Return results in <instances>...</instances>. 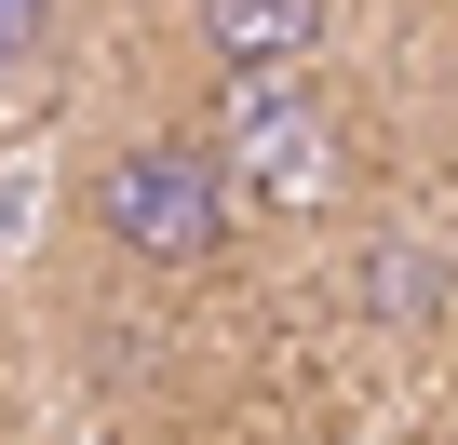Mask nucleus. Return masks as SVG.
<instances>
[{
    "mask_svg": "<svg viewBox=\"0 0 458 445\" xmlns=\"http://www.w3.org/2000/svg\"><path fill=\"white\" fill-rule=\"evenodd\" d=\"M81 216H95V244L135 257V270H202V257L229 244V216H243V189H229L216 135L175 122V135H122V149H95Z\"/></svg>",
    "mask_w": 458,
    "mask_h": 445,
    "instance_id": "f257e3e1",
    "label": "nucleus"
},
{
    "mask_svg": "<svg viewBox=\"0 0 458 445\" xmlns=\"http://www.w3.org/2000/svg\"><path fill=\"white\" fill-rule=\"evenodd\" d=\"M216 162H229V189H257V216H324L337 175H351V135L297 68H257L216 108Z\"/></svg>",
    "mask_w": 458,
    "mask_h": 445,
    "instance_id": "f03ea898",
    "label": "nucleus"
},
{
    "mask_svg": "<svg viewBox=\"0 0 458 445\" xmlns=\"http://www.w3.org/2000/svg\"><path fill=\"white\" fill-rule=\"evenodd\" d=\"M189 28L229 81H257V68H310L324 55V0H189Z\"/></svg>",
    "mask_w": 458,
    "mask_h": 445,
    "instance_id": "7ed1b4c3",
    "label": "nucleus"
},
{
    "mask_svg": "<svg viewBox=\"0 0 458 445\" xmlns=\"http://www.w3.org/2000/svg\"><path fill=\"white\" fill-rule=\"evenodd\" d=\"M41 41H55V0H0V68H28Z\"/></svg>",
    "mask_w": 458,
    "mask_h": 445,
    "instance_id": "20e7f679",
    "label": "nucleus"
}]
</instances>
